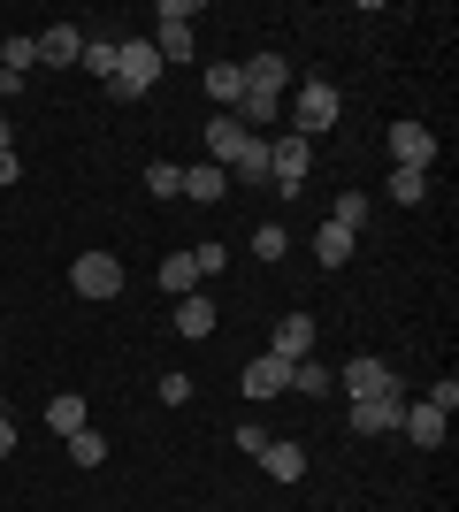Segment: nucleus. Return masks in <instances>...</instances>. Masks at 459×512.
<instances>
[{"label": "nucleus", "mask_w": 459, "mask_h": 512, "mask_svg": "<svg viewBox=\"0 0 459 512\" xmlns=\"http://www.w3.org/2000/svg\"><path fill=\"white\" fill-rule=\"evenodd\" d=\"M16 176H23V161H16V153H0V184H16Z\"/></svg>", "instance_id": "nucleus-34"}, {"label": "nucleus", "mask_w": 459, "mask_h": 512, "mask_svg": "<svg viewBox=\"0 0 459 512\" xmlns=\"http://www.w3.org/2000/svg\"><path fill=\"white\" fill-rule=\"evenodd\" d=\"M192 375H176V367H169V375H161V383H153V398H161V406H192Z\"/></svg>", "instance_id": "nucleus-30"}, {"label": "nucleus", "mask_w": 459, "mask_h": 512, "mask_svg": "<svg viewBox=\"0 0 459 512\" xmlns=\"http://www.w3.org/2000/svg\"><path fill=\"white\" fill-rule=\"evenodd\" d=\"M383 146H391L398 169H421V176H429V161H437V138H429V123H391V138H383Z\"/></svg>", "instance_id": "nucleus-7"}, {"label": "nucleus", "mask_w": 459, "mask_h": 512, "mask_svg": "<svg viewBox=\"0 0 459 512\" xmlns=\"http://www.w3.org/2000/svg\"><path fill=\"white\" fill-rule=\"evenodd\" d=\"M429 406H437V413H444V421H452V413H459V383H452V375H444V383H437V390H429Z\"/></svg>", "instance_id": "nucleus-32"}, {"label": "nucleus", "mask_w": 459, "mask_h": 512, "mask_svg": "<svg viewBox=\"0 0 459 512\" xmlns=\"http://www.w3.org/2000/svg\"><path fill=\"white\" fill-rule=\"evenodd\" d=\"M253 253H261V260H284L291 253V230H284V222H261V230H253Z\"/></svg>", "instance_id": "nucleus-28"}, {"label": "nucleus", "mask_w": 459, "mask_h": 512, "mask_svg": "<svg viewBox=\"0 0 459 512\" xmlns=\"http://www.w3.org/2000/svg\"><path fill=\"white\" fill-rule=\"evenodd\" d=\"M31 69H39V39H23V31H16V39L0 46V77H16V85H23Z\"/></svg>", "instance_id": "nucleus-23"}, {"label": "nucleus", "mask_w": 459, "mask_h": 512, "mask_svg": "<svg viewBox=\"0 0 459 512\" xmlns=\"http://www.w3.org/2000/svg\"><path fill=\"white\" fill-rule=\"evenodd\" d=\"M176 337H215V299L207 291H192V299H176Z\"/></svg>", "instance_id": "nucleus-16"}, {"label": "nucleus", "mask_w": 459, "mask_h": 512, "mask_svg": "<svg viewBox=\"0 0 459 512\" xmlns=\"http://www.w3.org/2000/svg\"><path fill=\"white\" fill-rule=\"evenodd\" d=\"M153 54H161V69L192 62V23H161V31H153Z\"/></svg>", "instance_id": "nucleus-24"}, {"label": "nucleus", "mask_w": 459, "mask_h": 512, "mask_svg": "<svg viewBox=\"0 0 459 512\" xmlns=\"http://www.w3.org/2000/svg\"><path fill=\"white\" fill-rule=\"evenodd\" d=\"M238 390H245V398H284V390H291V360L253 352V360H245V375H238Z\"/></svg>", "instance_id": "nucleus-8"}, {"label": "nucleus", "mask_w": 459, "mask_h": 512, "mask_svg": "<svg viewBox=\"0 0 459 512\" xmlns=\"http://www.w3.org/2000/svg\"><path fill=\"white\" fill-rule=\"evenodd\" d=\"M85 69L100 85H115V39H85Z\"/></svg>", "instance_id": "nucleus-29"}, {"label": "nucleus", "mask_w": 459, "mask_h": 512, "mask_svg": "<svg viewBox=\"0 0 459 512\" xmlns=\"http://www.w3.org/2000/svg\"><path fill=\"white\" fill-rule=\"evenodd\" d=\"M314 337H322V329H314V314H284L268 352H276V360H314Z\"/></svg>", "instance_id": "nucleus-11"}, {"label": "nucleus", "mask_w": 459, "mask_h": 512, "mask_svg": "<svg viewBox=\"0 0 459 512\" xmlns=\"http://www.w3.org/2000/svg\"><path fill=\"white\" fill-rule=\"evenodd\" d=\"M398 413H406V398H352V436H391L398 428Z\"/></svg>", "instance_id": "nucleus-9"}, {"label": "nucleus", "mask_w": 459, "mask_h": 512, "mask_svg": "<svg viewBox=\"0 0 459 512\" xmlns=\"http://www.w3.org/2000/svg\"><path fill=\"white\" fill-rule=\"evenodd\" d=\"M230 184H268V138H253V146L230 161Z\"/></svg>", "instance_id": "nucleus-25"}, {"label": "nucleus", "mask_w": 459, "mask_h": 512, "mask_svg": "<svg viewBox=\"0 0 459 512\" xmlns=\"http://www.w3.org/2000/svg\"><path fill=\"white\" fill-rule=\"evenodd\" d=\"M46 428H54V436H77V428H92V421H85V398H77V390L46 398Z\"/></svg>", "instance_id": "nucleus-20"}, {"label": "nucleus", "mask_w": 459, "mask_h": 512, "mask_svg": "<svg viewBox=\"0 0 459 512\" xmlns=\"http://www.w3.org/2000/svg\"><path fill=\"white\" fill-rule=\"evenodd\" d=\"M421 192H429V176H421V169H391V199H398V207H414Z\"/></svg>", "instance_id": "nucleus-31"}, {"label": "nucleus", "mask_w": 459, "mask_h": 512, "mask_svg": "<svg viewBox=\"0 0 459 512\" xmlns=\"http://www.w3.org/2000/svg\"><path fill=\"white\" fill-rule=\"evenodd\" d=\"M0 413H8V390H0Z\"/></svg>", "instance_id": "nucleus-36"}, {"label": "nucleus", "mask_w": 459, "mask_h": 512, "mask_svg": "<svg viewBox=\"0 0 459 512\" xmlns=\"http://www.w3.org/2000/svg\"><path fill=\"white\" fill-rule=\"evenodd\" d=\"M39 62H46V69L85 62V31H77V23H46V31H39Z\"/></svg>", "instance_id": "nucleus-10"}, {"label": "nucleus", "mask_w": 459, "mask_h": 512, "mask_svg": "<svg viewBox=\"0 0 459 512\" xmlns=\"http://www.w3.org/2000/svg\"><path fill=\"white\" fill-rule=\"evenodd\" d=\"M153 77H161V54H153V39H123L115 46V100H146Z\"/></svg>", "instance_id": "nucleus-2"}, {"label": "nucleus", "mask_w": 459, "mask_h": 512, "mask_svg": "<svg viewBox=\"0 0 459 512\" xmlns=\"http://www.w3.org/2000/svg\"><path fill=\"white\" fill-rule=\"evenodd\" d=\"M261 474H268V482H299V474H306V444L268 436V444H261Z\"/></svg>", "instance_id": "nucleus-14"}, {"label": "nucleus", "mask_w": 459, "mask_h": 512, "mask_svg": "<svg viewBox=\"0 0 459 512\" xmlns=\"http://www.w3.org/2000/svg\"><path fill=\"white\" fill-rule=\"evenodd\" d=\"M199 85H207V100L230 115V107L245 100V69H238V62H207V77H199Z\"/></svg>", "instance_id": "nucleus-15"}, {"label": "nucleus", "mask_w": 459, "mask_h": 512, "mask_svg": "<svg viewBox=\"0 0 459 512\" xmlns=\"http://www.w3.org/2000/svg\"><path fill=\"white\" fill-rule=\"evenodd\" d=\"M222 192H230V176H222L215 161H192V169H184V199H192V207H215Z\"/></svg>", "instance_id": "nucleus-18"}, {"label": "nucleus", "mask_w": 459, "mask_h": 512, "mask_svg": "<svg viewBox=\"0 0 459 512\" xmlns=\"http://www.w3.org/2000/svg\"><path fill=\"white\" fill-rule=\"evenodd\" d=\"M238 69H245V92H276V100H284V85H291V62L276 54V46H261V54H253V62H238Z\"/></svg>", "instance_id": "nucleus-12"}, {"label": "nucleus", "mask_w": 459, "mask_h": 512, "mask_svg": "<svg viewBox=\"0 0 459 512\" xmlns=\"http://www.w3.org/2000/svg\"><path fill=\"white\" fill-rule=\"evenodd\" d=\"M337 390H345V398H398V367L375 360V352H360V360L337 367Z\"/></svg>", "instance_id": "nucleus-4"}, {"label": "nucleus", "mask_w": 459, "mask_h": 512, "mask_svg": "<svg viewBox=\"0 0 459 512\" xmlns=\"http://www.w3.org/2000/svg\"><path fill=\"white\" fill-rule=\"evenodd\" d=\"M69 283H77V299H115V291H123V260L115 253H77Z\"/></svg>", "instance_id": "nucleus-6"}, {"label": "nucleus", "mask_w": 459, "mask_h": 512, "mask_svg": "<svg viewBox=\"0 0 459 512\" xmlns=\"http://www.w3.org/2000/svg\"><path fill=\"white\" fill-rule=\"evenodd\" d=\"M337 115H345V92L322 85V77L291 92V130H299V138H322V130H337Z\"/></svg>", "instance_id": "nucleus-1"}, {"label": "nucleus", "mask_w": 459, "mask_h": 512, "mask_svg": "<svg viewBox=\"0 0 459 512\" xmlns=\"http://www.w3.org/2000/svg\"><path fill=\"white\" fill-rule=\"evenodd\" d=\"M199 283H207V276H199L192 245H184V253H169V260H161V291H169V299H192Z\"/></svg>", "instance_id": "nucleus-17"}, {"label": "nucleus", "mask_w": 459, "mask_h": 512, "mask_svg": "<svg viewBox=\"0 0 459 512\" xmlns=\"http://www.w3.org/2000/svg\"><path fill=\"white\" fill-rule=\"evenodd\" d=\"M62 444H69L77 467H100V459H108V436H100V428H77V436H62Z\"/></svg>", "instance_id": "nucleus-26"}, {"label": "nucleus", "mask_w": 459, "mask_h": 512, "mask_svg": "<svg viewBox=\"0 0 459 512\" xmlns=\"http://www.w3.org/2000/svg\"><path fill=\"white\" fill-rule=\"evenodd\" d=\"M398 428H406V444H414V451H437L452 421H444V413L429 406V398H421V406H406V413H398Z\"/></svg>", "instance_id": "nucleus-13"}, {"label": "nucleus", "mask_w": 459, "mask_h": 512, "mask_svg": "<svg viewBox=\"0 0 459 512\" xmlns=\"http://www.w3.org/2000/svg\"><path fill=\"white\" fill-rule=\"evenodd\" d=\"M245 146H253V130H245L238 115H215V123L199 130V161H215L222 176H230V161H238Z\"/></svg>", "instance_id": "nucleus-5"}, {"label": "nucleus", "mask_w": 459, "mask_h": 512, "mask_svg": "<svg viewBox=\"0 0 459 512\" xmlns=\"http://www.w3.org/2000/svg\"><path fill=\"white\" fill-rule=\"evenodd\" d=\"M146 192L153 199H176V192H184V169H176V161H153V169H146Z\"/></svg>", "instance_id": "nucleus-27"}, {"label": "nucleus", "mask_w": 459, "mask_h": 512, "mask_svg": "<svg viewBox=\"0 0 459 512\" xmlns=\"http://www.w3.org/2000/svg\"><path fill=\"white\" fill-rule=\"evenodd\" d=\"M291 390H306V398H329V390H337V367H329V360H291Z\"/></svg>", "instance_id": "nucleus-22"}, {"label": "nucleus", "mask_w": 459, "mask_h": 512, "mask_svg": "<svg viewBox=\"0 0 459 512\" xmlns=\"http://www.w3.org/2000/svg\"><path fill=\"white\" fill-rule=\"evenodd\" d=\"M8 451H16V421H8V413H0V459H8Z\"/></svg>", "instance_id": "nucleus-33"}, {"label": "nucleus", "mask_w": 459, "mask_h": 512, "mask_svg": "<svg viewBox=\"0 0 459 512\" xmlns=\"http://www.w3.org/2000/svg\"><path fill=\"white\" fill-rule=\"evenodd\" d=\"M0 153H16V146H8V115H0Z\"/></svg>", "instance_id": "nucleus-35"}, {"label": "nucleus", "mask_w": 459, "mask_h": 512, "mask_svg": "<svg viewBox=\"0 0 459 512\" xmlns=\"http://www.w3.org/2000/svg\"><path fill=\"white\" fill-rule=\"evenodd\" d=\"M306 169H314V138H299V130H284V138H268V184L276 192H299L306 184Z\"/></svg>", "instance_id": "nucleus-3"}, {"label": "nucleus", "mask_w": 459, "mask_h": 512, "mask_svg": "<svg viewBox=\"0 0 459 512\" xmlns=\"http://www.w3.org/2000/svg\"><path fill=\"white\" fill-rule=\"evenodd\" d=\"M352 245H360V237H352V230H337V222H322V230H314V260H322V268H345V260H352Z\"/></svg>", "instance_id": "nucleus-21"}, {"label": "nucleus", "mask_w": 459, "mask_h": 512, "mask_svg": "<svg viewBox=\"0 0 459 512\" xmlns=\"http://www.w3.org/2000/svg\"><path fill=\"white\" fill-rule=\"evenodd\" d=\"M368 214H375L368 192H337V199H329V222H337V230H352V237L368 230Z\"/></svg>", "instance_id": "nucleus-19"}]
</instances>
